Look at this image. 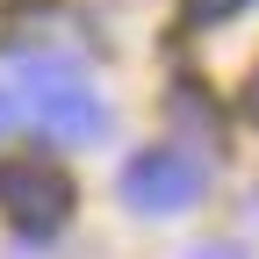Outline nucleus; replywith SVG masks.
Segmentation results:
<instances>
[{
    "label": "nucleus",
    "mask_w": 259,
    "mask_h": 259,
    "mask_svg": "<svg viewBox=\"0 0 259 259\" xmlns=\"http://www.w3.org/2000/svg\"><path fill=\"white\" fill-rule=\"evenodd\" d=\"M8 94L22 101V115L36 122L51 144H94V137H108V101L72 72V65H58V58H29Z\"/></svg>",
    "instance_id": "f257e3e1"
},
{
    "label": "nucleus",
    "mask_w": 259,
    "mask_h": 259,
    "mask_svg": "<svg viewBox=\"0 0 259 259\" xmlns=\"http://www.w3.org/2000/svg\"><path fill=\"white\" fill-rule=\"evenodd\" d=\"M202 187H209L202 158L180 151V144H151V151H137V158L115 173V194H122L137 216H180V209L202 202Z\"/></svg>",
    "instance_id": "f03ea898"
},
{
    "label": "nucleus",
    "mask_w": 259,
    "mask_h": 259,
    "mask_svg": "<svg viewBox=\"0 0 259 259\" xmlns=\"http://www.w3.org/2000/svg\"><path fill=\"white\" fill-rule=\"evenodd\" d=\"M0 216L22 238H51L72 216V173L51 158H0Z\"/></svg>",
    "instance_id": "7ed1b4c3"
},
{
    "label": "nucleus",
    "mask_w": 259,
    "mask_h": 259,
    "mask_svg": "<svg viewBox=\"0 0 259 259\" xmlns=\"http://www.w3.org/2000/svg\"><path fill=\"white\" fill-rule=\"evenodd\" d=\"M180 8H187L194 22H223V15H238L245 0H180Z\"/></svg>",
    "instance_id": "20e7f679"
},
{
    "label": "nucleus",
    "mask_w": 259,
    "mask_h": 259,
    "mask_svg": "<svg viewBox=\"0 0 259 259\" xmlns=\"http://www.w3.org/2000/svg\"><path fill=\"white\" fill-rule=\"evenodd\" d=\"M187 259H245V252H238V245H223V238H209V245H194Z\"/></svg>",
    "instance_id": "39448f33"
},
{
    "label": "nucleus",
    "mask_w": 259,
    "mask_h": 259,
    "mask_svg": "<svg viewBox=\"0 0 259 259\" xmlns=\"http://www.w3.org/2000/svg\"><path fill=\"white\" fill-rule=\"evenodd\" d=\"M238 108H245V122H252V130H259V72H252V79H245V101H238Z\"/></svg>",
    "instance_id": "423d86ee"
},
{
    "label": "nucleus",
    "mask_w": 259,
    "mask_h": 259,
    "mask_svg": "<svg viewBox=\"0 0 259 259\" xmlns=\"http://www.w3.org/2000/svg\"><path fill=\"white\" fill-rule=\"evenodd\" d=\"M15 115H22V101H15V94H8V87H0V130H8Z\"/></svg>",
    "instance_id": "0eeeda50"
},
{
    "label": "nucleus",
    "mask_w": 259,
    "mask_h": 259,
    "mask_svg": "<svg viewBox=\"0 0 259 259\" xmlns=\"http://www.w3.org/2000/svg\"><path fill=\"white\" fill-rule=\"evenodd\" d=\"M252 209H259V202H252Z\"/></svg>",
    "instance_id": "6e6552de"
}]
</instances>
